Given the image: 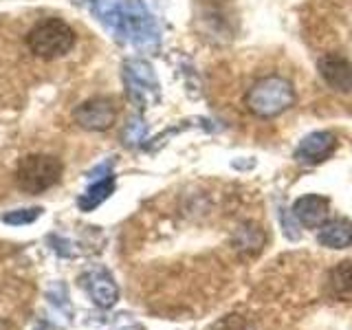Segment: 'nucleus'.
<instances>
[{"instance_id":"13","label":"nucleus","mask_w":352,"mask_h":330,"mask_svg":"<svg viewBox=\"0 0 352 330\" xmlns=\"http://www.w3.org/2000/svg\"><path fill=\"white\" fill-rule=\"evenodd\" d=\"M110 192H113V181L97 183L95 187H91V192H88V196H86V198H82V207H84V209L97 207L102 201H106Z\"/></svg>"},{"instance_id":"6","label":"nucleus","mask_w":352,"mask_h":330,"mask_svg":"<svg viewBox=\"0 0 352 330\" xmlns=\"http://www.w3.org/2000/svg\"><path fill=\"white\" fill-rule=\"evenodd\" d=\"M337 137L328 130H317L306 135L295 150V161L304 165H319L328 161L337 150Z\"/></svg>"},{"instance_id":"12","label":"nucleus","mask_w":352,"mask_h":330,"mask_svg":"<svg viewBox=\"0 0 352 330\" xmlns=\"http://www.w3.org/2000/svg\"><path fill=\"white\" fill-rule=\"evenodd\" d=\"M91 293L95 297V302L102 304V306H110V304L117 300V289H115V284L110 282L108 278L95 280L93 286H91Z\"/></svg>"},{"instance_id":"11","label":"nucleus","mask_w":352,"mask_h":330,"mask_svg":"<svg viewBox=\"0 0 352 330\" xmlns=\"http://www.w3.org/2000/svg\"><path fill=\"white\" fill-rule=\"evenodd\" d=\"M328 291L337 300H350L352 297V260L339 262L328 273Z\"/></svg>"},{"instance_id":"14","label":"nucleus","mask_w":352,"mask_h":330,"mask_svg":"<svg viewBox=\"0 0 352 330\" xmlns=\"http://www.w3.org/2000/svg\"><path fill=\"white\" fill-rule=\"evenodd\" d=\"M216 330H253V328L245 317L227 315L225 319H220V322L216 324Z\"/></svg>"},{"instance_id":"2","label":"nucleus","mask_w":352,"mask_h":330,"mask_svg":"<svg viewBox=\"0 0 352 330\" xmlns=\"http://www.w3.org/2000/svg\"><path fill=\"white\" fill-rule=\"evenodd\" d=\"M75 31L60 18H44L27 33V49L40 60H58L75 47Z\"/></svg>"},{"instance_id":"8","label":"nucleus","mask_w":352,"mask_h":330,"mask_svg":"<svg viewBox=\"0 0 352 330\" xmlns=\"http://www.w3.org/2000/svg\"><path fill=\"white\" fill-rule=\"evenodd\" d=\"M328 214H330L328 198L319 194H306L302 198H297L293 205L295 220L306 229H322L328 223Z\"/></svg>"},{"instance_id":"4","label":"nucleus","mask_w":352,"mask_h":330,"mask_svg":"<svg viewBox=\"0 0 352 330\" xmlns=\"http://www.w3.org/2000/svg\"><path fill=\"white\" fill-rule=\"evenodd\" d=\"M119 22H121V27H124L126 36L132 42L141 44V47L159 42V31H157V25H154V18L143 5L139 3L124 5L119 14Z\"/></svg>"},{"instance_id":"7","label":"nucleus","mask_w":352,"mask_h":330,"mask_svg":"<svg viewBox=\"0 0 352 330\" xmlns=\"http://www.w3.org/2000/svg\"><path fill=\"white\" fill-rule=\"evenodd\" d=\"M317 69L322 80L337 93H352V62L346 60L344 55L337 53H326L319 58Z\"/></svg>"},{"instance_id":"15","label":"nucleus","mask_w":352,"mask_h":330,"mask_svg":"<svg viewBox=\"0 0 352 330\" xmlns=\"http://www.w3.org/2000/svg\"><path fill=\"white\" fill-rule=\"evenodd\" d=\"M38 212H40V209H38ZM38 212H33V214H29V216H7L5 220H7V223H29V220H33V218H38Z\"/></svg>"},{"instance_id":"5","label":"nucleus","mask_w":352,"mask_h":330,"mask_svg":"<svg viewBox=\"0 0 352 330\" xmlns=\"http://www.w3.org/2000/svg\"><path fill=\"white\" fill-rule=\"evenodd\" d=\"M73 119H75V124L84 130L102 132V130L113 128V124L117 121V106L113 99H108V97H93L75 108Z\"/></svg>"},{"instance_id":"3","label":"nucleus","mask_w":352,"mask_h":330,"mask_svg":"<svg viewBox=\"0 0 352 330\" xmlns=\"http://www.w3.org/2000/svg\"><path fill=\"white\" fill-rule=\"evenodd\" d=\"M64 174V165L53 154H27L16 163L14 181L25 194H42L58 185Z\"/></svg>"},{"instance_id":"9","label":"nucleus","mask_w":352,"mask_h":330,"mask_svg":"<svg viewBox=\"0 0 352 330\" xmlns=\"http://www.w3.org/2000/svg\"><path fill=\"white\" fill-rule=\"evenodd\" d=\"M126 80L130 86V93L139 102H148V97L157 95V77H154L152 69L143 62H130L126 66Z\"/></svg>"},{"instance_id":"10","label":"nucleus","mask_w":352,"mask_h":330,"mask_svg":"<svg viewBox=\"0 0 352 330\" xmlns=\"http://www.w3.org/2000/svg\"><path fill=\"white\" fill-rule=\"evenodd\" d=\"M319 245L328 249H346L352 242V225L348 220H328L319 231Z\"/></svg>"},{"instance_id":"1","label":"nucleus","mask_w":352,"mask_h":330,"mask_svg":"<svg viewBox=\"0 0 352 330\" xmlns=\"http://www.w3.org/2000/svg\"><path fill=\"white\" fill-rule=\"evenodd\" d=\"M295 102L297 95L293 84L280 75L262 77V80H258L249 88V93L245 97L249 113L262 119H271L286 113V110L295 106Z\"/></svg>"}]
</instances>
